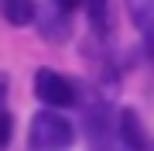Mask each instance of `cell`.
Returning a JSON list of instances; mask_svg holds the SVG:
<instances>
[{
    "label": "cell",
    "instance_id": "cell-3",
    "mask_svg": "<svg viewBox=\"0 0 154 151\" xmlns=\"http://www.w3.org/2000/svg\"><path fill=\"white\" fill-rule=\"evenodd\" d=\"M34 93H38V100L45 106H51V110H62V106H72L75 103V86H72V79H65L62 72H51V69H38V76H34Z\"/></svg>",
    "mask_w": 154,
    "mask_h": 151
},
{
    "label": "cell",
    "instance_id": "cell-5",
    "mask_svg": "<svg viewBox=\"0 0 154 151\" xmlns=\"http://www.w3.org/2000/svg\"><path fill=\"white\" fill-rule=\"evenodd\" d=\"M127 14L144 38L154 34V0H127Z\"/></svg>",
    "mask_w": 154,
    "mask_h": 151
},
{
    "label": "cell",
    "instance_id": "cell-6",
    "mask_svg": "<svg viewBox=\"0 0 154 151\" xmlns=\"http://www.w3.org/2000/svg\"><path fill=\"white\" fill-rule=\"evenodd\" d=\"M0 14H4L7 24L24 28V24L34 21V0H0Z\"/></svg>",
    "mask_w": 154,
    "mask_h": 151
},
{
    "label": "cell",
    "instance_id": "cell-7",
    "mask_svg": "<svg viewBox=\"0 0 154 151\" xmlns=\"http://www.w3.org/2000/svg\"><path fill=\"white\" fill-rule=\"evenodd\" d=\"M82 4L89 7V21H93L96 31L106 28V0H82Z\"/></svg>",
    "mask_w": 154,
    "mask_h": 151
},
{
    "label": "cell",
    "instance_id": "cell-4",
    "mask_svg": "<svg viewBox=\"0 0 154 151\" xmlns=\"http://www.w3.org/2000/svg\"><path fill=\"white\" fill-rule=\"evenodd\" d=\"M116 134L127 144V151H144L147 148V134H144V124L134 110H120L116 113Z\"/></svg>",
    "mask_w": 154,
    "mask_h": 151
},
{
    "label": "cell",
    "instance_id": "cell-9",
    "mask_svg": "<svg viewBox=\"0 0 154 151\" xmlns=\"http://www.w3.org/2000/svg\"><path fill=\"white\" fill-rule=\"evenodd\" d=\"M55 4H58V11H75V7H82V0H55Z\"/></svg>",
    "mask_w": 154,
    "mask_h": 151
},
{
    "label": "cell",
    "instance_id": "cell-8",
    "mask_svg": "<svg viewBox=\"0 0 154 151\" xmlns=\"http://www.w3.org/2000/svg\"><path fill=\"white\" fill-rule=\"evenodd\" d=\"M11 134H14V120H11V113L4 110V103H0V151L11 144Z\"/></svg>",
    "mask_w": 154,
    "mask_h": 151
},
{
    "label": "cell",
    "instance_id": "cell-10",
    "mask_svg": "<svg viewBox=\"0 0 154 151\" xmlns=\"http://www.w3.org/2000/svg\"><path fill=\"white\" fill-rule=\"evenodd\" d=\"M144 151H154V141H147V148H144Z\"/></svg>",
    "mask_w": 154,
    "mask_h": 151
},
{
    "label": "cell",
    "instance_id": "cell-1",
    "mask_svg": "<svg viewBox=\"0 0 154 151\" xmlns=\"http://www.w3.org/2000/svg\"><path fill=\"white\" fill-rule=\"evenodd\" d=\"M75 141V127L58 110H41L31 120V148L34 151H65Z\"/></svg>",
    "mask_w": 154,
    "mask_h": 151
},
{
    "label": "cell",
    "instance_id": "cell-2",
    "mask_svg": "<svg viewBox=\"0 0 154 151\" xmlns=\"http://www.w3.org/2000/svg\"><path fill=\"white\" fill-rule=\"evenodd\" d=\"M86 134H89V151H127V144L116 134V113L110 106H93L86 113Z\"/></svg>",
    "mask_w": 154,
    "mask_h": 151
}]
</instances>
